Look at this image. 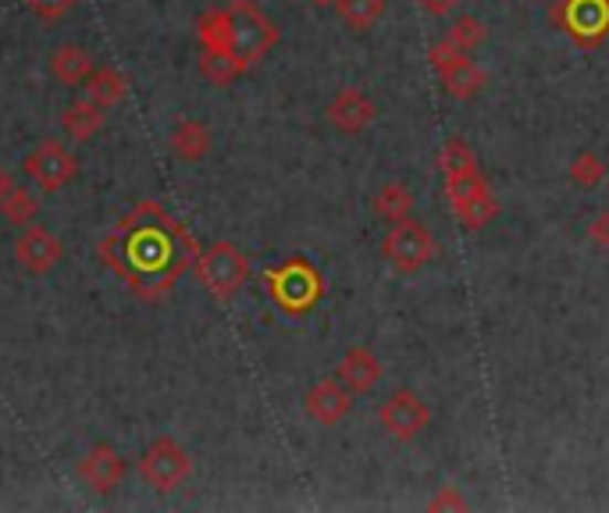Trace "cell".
Instances as JSON below:
<instances>
[{
    "mask_svg": "<svg viewBox=\"0 0 609 513\" xmlns=\"http://www.w3.org/2000/svg\"><path fill=\"white\" fill-rule=\"evenodd\" d=\"M197 243L165 207L143 200L101 239V261L143 303L165 300L197 261Z\"/></svg>",
    "mask_w": 609,
    "mask_h": 513,
    "instance_id": "cell-1",
    "label": "cell"
},
{
    "mask_svg": "<svg viewBox=\"0 0 609 513\" xmlns=\"http://www.w3.org/2000/svg\"><path fill=\"white\" fill-rule=\"evenodd\" d=\"M275 43H279V29L256 11V4H250V0H232L229 4V54L243 64V72L250 64L261 61Z\"/></svg>",
    "mask_w": 609,
    "mask_h": 513,
    "instance_id": "cell-2",
    "label": "cell"
},
{
    "mask_svg": "<svg viewBox=\"0 0 609 513\" xmlns=\"http://www.w3.org/2000/svg\"><path fill=\"white\" fill-rule=\"evenodd\" d=\"M192 268H197L200 285L214 300H221V303L232 300L239 289L246 285V279H250V261H246V253L239 250L235 243H211L207 250L197 253Z\"/></svg>",
    "mask_w": 609,
    "mask_h": 513,
    "instance_id": "cell-3",
    "label": "cell"
},
{
    "mask_svg": "<svg viewBox=\"0 0 609 513\" xmlns=\"http://www.w3.org/2000/svg\"><path fill=\"white\" fill-rule=\"evenodd\" d=\"M442 175H445V197L453 203V214L460 224H468V229H485V224L500 214V203H495L492 189L481 179L477 165L442 171Z\"/></svg>",
    "mask_w": 609,
    "mask_h": 513,
    "instance_id": "cell-4",
    "label": "cell"
},
{
    "mask_svg": "<svg viewBox=\"0 0 609 513\" xmlns=\"http://www.w3.org/2000/svg\"><path fill=\"white\" fill-rule=\"evenodd\" d=\"M264 282L271 289V300L285 314H307L321 296V279L307 261H285L282 268H267Z\"/></svg>",
    "mask_w": 609,
    "mask_h": 513,
    "instance_id": "cell-5",
    "label": "cell"
},
{
    "mask_svg": "<svg viewBox=\"0 0 609 513\" xmlns=\"http://www.w3.org/2000/svg\"><path fill=\"white\" fill-rule=\"evenodd\" d=\"M381 253L399 275H417V271L428 268V261L435 256V239H431L424 221L407 218V221L392 224V232L385 235V243H381Z\"/></svg>",
    "mask_w": 609,
    "mask_h": 513,
    "instance_id": "cell-6",
    "label": "cell"
},
{
    "mask_svg": "<svg viewBox=\"0 0 609 513\" xmlns=\"http://www.w3.org/2000/svg\"><path fill=\"white\" fill-rule=\"evenodd\" d=\"M189 471H192L189 453L168 436L154 439L147 446V453L139 457V478L147 481L154 492H175L189 478Z\"/></svg>",
    "mask_w": 609,
    "mask_h": 513,
    "instance_id": "cell-7",
    "label": "cell"
},
{
    "mask_svg": "<svg viewBox=\"0 0 609 513\" xmlns=\"http://www.w3.org/2000/svg\"><path fill=\"white\" fill-rule=\"evenodd\" d=\"M431 69L439 72L442 86L453 101H474L485 90V72L477 69V61H471L468 51H456L449 43L431 46Z\"/></svg>",
    "mask_w": 609,
    "mask_h": 513,
    "instance_id": "cell-8",
    "label": "cell"
},
{
    "mask_svg": "<svg viewBox=\"0 0 609 513\" xmlns=\"http://www.w3.org/2000/svg\"><path fill=\"white\" fill-rule=\"evenodd\" d=\"M22 171L43 192H57L78 175V160L69 147H61L57 139H43L40 147L22 160Z\"/></svg>",
    "mask_w": 609,
    "mask_h": 513,
    "instance_id": "cell-9",
    "label": "cell"
},
{
    "mask_svg": "<svg viewBox=\"0 0 609 513\" xmlns=\"http://www.w3.org/2000/svg\"><path fill=\"white\" fill-rule=\"evenodd\" d=\"M378 421H381V428L389 431L396 442H410V439H417L431 425V410H428V404L413 389H396L381 404Z\"/></svg>",
    "mask_w": 609,
    "mask_h": 513,
    "instance_id": "cell-10",
    "label": "cell"
},
{
    "mask_svg": "<svg viewBox=\"0 0 609 513\" xmlns=\"http://www.w3.org/2000/svg\"><path fill=\"white\" fill-rule=\"evenodd\" d=\"M61 256H64L61 239L36 221L25 224L19 239H14V264H19L25 275H46V271H54L61 264Z\"/></svg>",
    "mask_w": 609,
    "mask_h": 513,
    "instance_id": "cell-11",
    "label": "cell"
},
{
    "mask_svg": "<svg viewBox=\"0 0 609 513\" xmlns=\"http://www.w3.org/2000/svg\"><path fill=\"white\" fill-rule=\"evenodd\" d=\"M125 471H128V463L111 442H96L90 453L78 460V478H83L90 492H96V495L115 492L125 481Z\"/></svg>",
    "mask_w": 609,
    "mask_h": 513,
    "instance_id": "cell-12",
    "label": "cell"
},
{
    "mask_svg": "<svg viewBox=\"0 0 609 513\" xmlns=\"http://www.w3.org/2000/svg\"><path fill=\"white\" fill-rule=\"evenodd\" d=\"M325 118L339 128V133H364L367 125H371L375 118H378V107H375V101L367 96L364 90H357V86H346V90H339L328 101V107H325Z\"/></svg>",
    "mask_w": 609,
    "mask_h": 513,
    "instance_id": "cell-13",
    "label": "cell"
},
{
    "mask_svg": "<svg viewBox=\"0 0 609 513\" xmlns=\"http://www.w3.org/2000/svg\"><path fill=\"white\" fill-rule=\"evenodd\" d=\"M349 407H353V392L339 378L314 381L307 389V396H303V410H307V417L317 425H325V428L339 425L343 417L349 413Z\"/></svg>",
    "mask_w": 609,
    "mask_h": 513,
    "instance_id": "cell-14",
    "label": "cell"
},
{
    "mask_svg": "<svg viewBox=\"0 0 609 513\" xmlns=\"http://www.w3.org/2000/svg\"><path fill=\"white\" fill-rule=\"evenodd\" d=\"M335 378H339L353 396H364L381 381V360L375 357V349L353 346L339 360V367H335Z\"/></svg>",
    "mask_w": 609,
    "mask_h": 513,
    "instance_id": "cell-15",
    "label": "cell"
},
{
    "mask_svg": "<svg viewBox=\"0 0 609 513\" xmlns=\"http://www.w3.org/2000/svg\"><path fill=\"white\" fill-rule=\"evenodd\" d=\"M168 147L179 160H203L211 154V133H207V125L197 118H179L168 136Z\"/></svg>",
    "mask_w": 609,
    "mask_h": 513,
    "instance_id": "cell-16",
    "label": "cell"
},
{
    "mask_svg": "<svg viewBox=\"0 0 609 513\" xmlns=\"http://www.w3.org/2000/svg\"><path fill=\"white\" fill-rule=\"evenodd\" d=\"M61 128H64V136H69V139L90 143L104 128V107L93 104L90 96H86V101H75V104H69L61 111Z\"/></svg>",
    "mask_w": 609,
    "mask_h": 513,
    "instance_id": "cell-17",
    "label": "cell"
},
{
    "mask_svg": "<svg viewBox=\"0 0 609 513\" xmlns=\"http://www.w3.org/2000/svg\"><path fill=\"white\" fill-rule=\"evenodd\" d=\"M93 69H96V64H93V54L86 51V46L64 43V46H57V51L51 54V72L61 78L64 86H78V83H86Z\"/></svg>",
    "mask_w": 609,
    "mask_h": 513,
    "instance_id": "cell-18",
    "label": "cell"
},
{
    "mask_svg": "<svg viewBox=\"0 0 609 513\" xmlns=\"http://www.w3.org/2000/svg\"><path fill=\"white\" fill-rule=\"evenodd\" d=\"M86 96L107 111V107H115V104L125 101L128 83H125V75L118 69H93L90 78H86Z\"/></svg>",
    "mask_w": 609,
    "mask_h": 513,
    "instance_id": "cell-19",
    "label": "cell"
},
{
    "mask_svg": "<svg viewBox=\"0 0 609 513\" xmlns=\"http://www.w3.org/2000/svg\"><path fill=\"white\" fill-rule=\"evenodd\" d=\"M375 214H378L381 221H389V224L407 221V218L413 214V192H410L403 182L381 186V189L375 192Z\"/></svg>",
    "mask_w": 609,
    "mask_h": 513,
    "instance_id": "cell-20",
    "label": "cell"
},
{
    "mask_svg": "<svg viewBox=\"0 0 609 513\" xmlns=\"http://www.w3.org/2000/svg\"><path fill=\"white\" fill-rule=\"evenodd\" d=\"M567 22L577 36H581V32L585 36H596L609 22V0H574L567 11Z\"/></svg>",
    "mask_w": 609,
    "mask_h": 513,
    "instance_id": "cell-21",
    "label": "cell"
},
{
    "mask_svg": "<svg viewBox=\"0 0 609 513\" xmlns=\"http://www.w3.org/2000/svg\"><path fill=\"white\" fill-rule=\"evenodd\" d=\"M0 214L11 224H19V229H25V224L40 218V192H32L25 186H11L8 197L0 200Z\"/></svg>",
    "mask_w": 609,
    "mask_h": 513,
    "instance_id": "cell-22",
    "label": "cell"
},
{
    "mask_svg": "<svg viewBox=\"0 0 609 513\" xmlns=\"http://www.w3.org/2000/svg\"><path fill=\"white\" fill-rule=\"evenodd\" d=\"M335 11L346 29L353 32H367L375 22H381L385 14V0H335Z\"/></svg>",
    "mask_w": 609,
    "mask_h": 513,
    "instance_id": "cell-23",
    "label": "cell"
},
{
    "mask_svg": "<svg viewBox=\"0 0 609 513\" xmlns=\"http://www.w3.org/2000/svg\"><path fill=\"white\" fill-rule=\"evenodd\" d=\"M200 72L203 78H211L214 86H232L235 78L243 75V64L229 51H200Z\"/></svg>",
    "mask_w": 609,
    "mask_h": 513,
    "instance_id": "cell-24",
    "label": "cell"
},
{
    "mask_svg": "<svg viewBox=\"0 0 609 513\" xmlns=\"http://www.w3.org/2000/svg\"><path fill=\"white\" fill-rule=\"evenodd\" d=\"M489 40V29H485V22L481 19H474V14H460V19L449 25V32H445V43L449 46H456V51H477L481 43Z\"/></svg>",
    "mask_w": 609,
    "mask_h": 513,
    "instance_id": "cell-25",
    "label": "cell"
},
{
    "mask_svg": "<svg viewBox=\"0 0 609 513\" xmlns=\"http://www.w3.org/2000/svg\"><path fill=\"white\" fill-rule=\"evenodd\" d=\"M602 179H606V165L596 150H581L570 160V182L577 189H596L602 186Z\"/></svg>",
    "mask_w": 609,
    "mask_h": 513,
    "instance_id": "cell-26",
    "label": "cell"
},
{
    "mask_svg": "<svg viewBox=\"0 0 609 513\" xmlns=\"http://www.w3.org/2000/svg\"><path fill=\"white\" fill-rule=\"evenodd\" d=\"M75 4H78V0H25V8L36 14V19H43V22L64 19V14H69Z\"/></svg>",
    "mask_w": 609,
    "mask_h": 513,
    "instance_id": "cell-27",
    "label": "cell"
},
{
    "mask_svg": "<svg viewBox=\"0 0 609 513\" xmlns=\"http://www.w3.org/2000/svg\"><path fill=\"white\" fill-rule=\"evenodd\" d=\"M428 510H468V500H463L453 485H445V489H439L435 500L428 503Z\"/></svg>",
    "mask_w": 609,
    "mask_h": 513,
    "instance_id": "cell-28",
    "label": "cell"
},
{
    "mask_svg": "<svg viewBox=\"0 0 609 513\" xmlns=\"http://www.w3.org/2000/svg\"><path fill=\"white\" fill-rule=\"evenodd\" d=\"M588 239L596 247H606L609 250V211H599L596 218L588 221Z\"/></svg>",
    "mask_w": 609,
    "mask_h": 513,
    "instance_id": "cell-29",
    "label": "cell"
},
{
    "mask_svg": "<svg viewBox=\"0 0 609 513\" xmlns=\"http://www.w3.org/2000/svg\"><path fill=\"white\" fill-rule=\"evenodd\" d=\"M417 4H421L424 14H431V19H449V14L456 11L460 0H417Z\"/></svg>",
    "mask_w": 609,
    "mask_h": 513,
    "instance_id": "cell-30",
    "label": "cell"
},
{
    "mask_svg": "<svg viewBox=\"0 0 609 513\" xmlns=\"http://www.w3.org/2000/svg\"><path fill=\"white\" fill-rule=\"evenodd\" d=\"M11 186H14V179H11V175H8V168H0V200L8 197V192H11Z\"/></svg>",
    "mask_w": 609,
    "mask_h": 513,
    "instance_id": "cell-31",
    "label": "cell"
},
{
    "mask_svg": "<svg viewBox=\"0 0 609 513\" xmlns=\"http://www.w3.org/2000/svg\"><path fill=\"white\" fill-rule=\"evenodd\" d=\"M314 8H335V0H311Z\"/></svg>",
    "mask_w": 609,
    "mask_h": 513,
    "instance_id": "cell-32",
    "label": "cell"
}]
</instances>
